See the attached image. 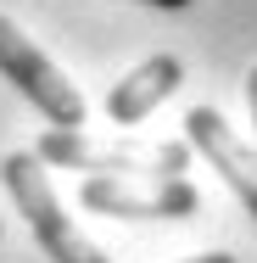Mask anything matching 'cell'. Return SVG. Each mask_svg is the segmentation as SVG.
Here are the masks:
<instances>
[{
    "instance_id": "5",
    "label": "cell",
    "mask_w": 257,
    "mask_h": 263,
    "mask_svg": "<svg viewBox=\"0 0 257 263\" xmlns=\"http://www.w3.org/2000/svg\"><path fill=\"white\" fill-rule=\"evenodd\" d=\"M185 146H196L218 174H224V185L246 202V213L257 218V152L224 123V112L218 106H190V118H185Z\"/></svg>"
},
{
    "instance_id": "1",
    "label": "cell",
    "mask_w": 257,
    "mask_h": 263,
    "mask_svg": "<svg viewBox=\"0 0 257 263\" xmlns=\"http://www.w3.org/2000/svg\"><path fill=\"white\" fill-rule=\"evenodd\" d=\"M34 157L73 168V174H106V179H185L190 174L185 140H95L78 129H45Z\"/></svg>"
},
{
    "instance_id": "8",
    "label": "cell",
    "mask_w": 257,
    "mask_h": 263,
    "mask_svg": "<svg viewBox=\"0 0 257 263\" xmlns=\"http://www.w3.org/2000/svg\"><path fill=\"white\" fill-rule=\"evenodd\" d=\"M246 101H252V123H257V67L246 73Z\"/></svg>"
},
{
    "instance_id": "2",
    "label": "cell",
    "mask_w": 257,
    "mask_h": 263,
    "mask_svg": "<svg viewBox=\"0 0 257 263\" xmlns=\"http://www.w3.org/2000/svg\"><path fill=\"white\" fill-rule=\"evenodd\" d=\"M0 179H6L17 213L28 218L34 241L45 247V258H51V263H106V252L90 241V235H78V224L62 213L51 179H45V162L34 157V152H11V157L0 162Z\"/></svg>"
},
{
    "instance_id": "3",
    "label": "cell",
    "mask_w": 257,
    "mask_h": 263,
    "mask_svg": "<svg viewBox=\"0 0 257 263\" xmlns=\"http://www.w3.org/2000/svg\"><path fill=\"white\" fill-rule=\"evenodd\" d=\"M0 73L51 118V129H84V96L11 17H0Z\"/></svg>"
},
{
    "instance_id": "9",
    "label": "cell",
    "mask_w": 257,
    "mask_h": 263,
    "mask_svg": "<svg viewBox=\"0 0 257 263\" xmlns=\"http://www.w3.org/2000/svg\"><path fill=\"white\" fill-rule=\"evenodd\" d=\"M140 6H156V11H185L190 0H140Z\"/></svg>"
},
{
    "instance_id": "6",
    "label": "cell",
    "mask_w": 257,
    "mask_h": 263,
    "mask_svg": "<svg viewBox=\"0 0 257 263\" xmlns=\"http://www.w3.org/2000/svg\"><path fill=\"white\" fill-rule=\"evenodd\" d=\"M179 84H185V62H179V56H168V51H162V56H146L140 67H129V73L106 90V118L129 129V123L151 118Z\"/></svg>"
},
{
    "instance_id": "4",
    "label": "cell",
    "mask_w": 257,
    "mask_h": 263,
    "mask_svg": "<svg viewBox=\"0 0 257 263\" xmlns=\"http://www.w3.org/2000/svg\"><path fill=\"white\" fill-rule=\"evenodd\" d=\"M78 202L106 218H190L202 208V191L190 179H106L90 174L78 185Z\"/></svg>"
},
{
    "instance_id": "7",
    "label": "cell",
    "mask_w": 257,
    "mask_h": 263,
    "mask_svg": "<svg viewBox=\"0 0 257 263\" xmlns=\"http://www.w3.org/2000/svg\"><path fill=\"white\" fill-rule=\"evenodd\" d=\"M185 263H235V252H196V258H185Z\"/></svg>"
}]
</instances>
